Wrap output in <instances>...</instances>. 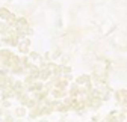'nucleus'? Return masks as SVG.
<instances>
[]
</instances>
